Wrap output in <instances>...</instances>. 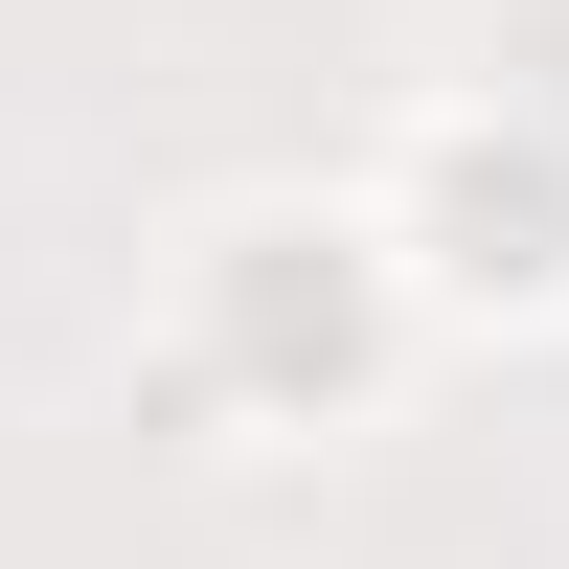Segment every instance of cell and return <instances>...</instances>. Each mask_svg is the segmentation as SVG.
<instances>
[{"label":"cell","mask_w":569,"mask_h":569,"mask_svg":"<svg viewBox=\"0 0 569 569\" xmlns=\"http://www.w3.org/2000/svg\"><path fill=\"white\" fill-rule=\"evenodd\" d=\"M410 206H433V273H456V297H569V160H547V137L456 114Z\"/></svg>","instance_id":"obj_2"},{"label":"cell","mask_w":569,"mask_h":569,"mask_svg":"<svg viewBox=\"0 0 569 569\" xmlns=\"http://www.w3.org/2000/svg\"><path fill=\"white\" fill-rule=\"evenodd\" d=\"M206 342L251 365V388L342 410L365 342H388V273H365V228H206Z\"/></svg>","instance_id":"obj_1"}]
</instances>
